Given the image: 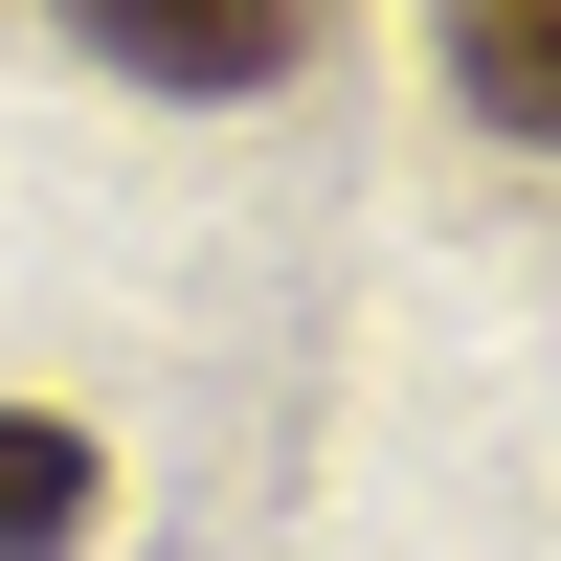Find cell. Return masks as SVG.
Segmentation results:
<instances>
[{
    "label": "cell",
    "mask_w": 561,
    "mask_h": 561,
    "mask_svg": "<svg viewBox=\"0 0 561 561\" xmlns=\"http://www.w3.org/2000/svg\"><path fill=\"white\" fill-rule=\"evenodd\" d=\"M427 23H449V90L494 135H561V0H427Z\"/></svg>",
    "instance_id": "cell-2"
},
{
    "label": "cell",
    "mask_w": 561,
    "mask_h": 561,
    "mask_svg": "<svg viewBox=\"0 0 561 561\" xmlns=\"http://www.w3.org/2000/svg\"><path fill=\"white\" fill-rule=\"evenodd\" d=\"M68 539H90V427L0 404V561H68Z\"/></svg>",
    "instance_id": "cell-3"
},
{
    "label": "cell",
    "mask_w": 561,
    "mask_h": 561,
    "mask_svg": "<svg viewBox=\"0 0 561 561\" xmlns=\"http://www.w3.org/2000/svg\"><path fill=\"white\" fill-rule=\"evenodd\" d=\"M68 23L113 45L135 90H270V68L314 45V0H68Z\"/></svg>",
    "instance_id": "cell-1"
}]
</instances>
